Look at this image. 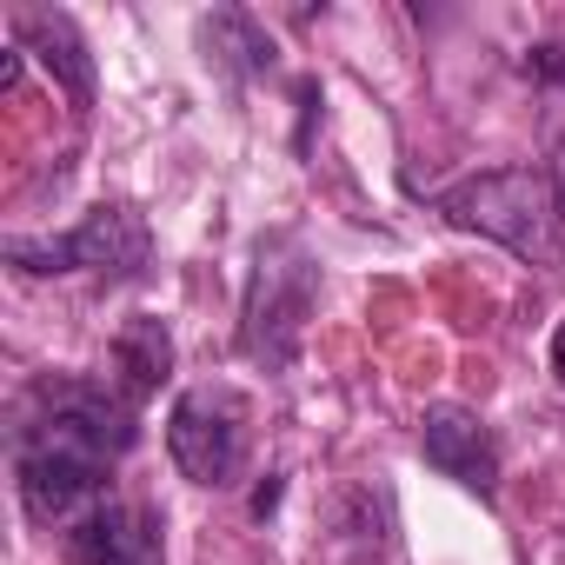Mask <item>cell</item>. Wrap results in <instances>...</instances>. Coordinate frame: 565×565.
<instances>
[{
	"label": "cell",
	"instance_id": "5",
	"mask_svg": "<svg viewBox=\"0 0 565 565\" xmlns=\"http://www.w3.org/2000/svg\"><path fill=\"white\" fill-rule=\"evenodd\" d=\"M21 273H134L147 259V226L134 206H94L61 239H8Z\"/></svg>",
	"mask_w": 565,
	"mask_h": 565
},
{
	"label": "cell",
	"instance_id": "7",
	"mask_svg": "<svg viewBox=\"0 0 565 565\" xmlns=\"http://www.w3.org/2000/svg\"><path fill=\"white\" fill-rule=\"evenodd\" d=\"M21 47H34L41 61H47V74H61L67 81V100H74V114H87L94 107V54H87V41H81V28L67 21V14H21Z\"/></svg>",
	"mask_w": 565,
	"mask_h": 565
},
{
	"label": "cell",
	"instance_id": "2",
	"mask_svg": "<svg viewBox=\"0 0 565 565\" xmlns=\"http://www.w3.org/2000/svg\"><path fill=\"white\" fill-rule=\"evenodd\" d=\"M439 213L466 233H486L499 239L505 253L532 259V266H552L558 246H565V193L552 173L539 167H492V173H472L459 186L439 193Z\"/></svg>",
	"mask_w": 565,
	"mask_h": 565
},
{
	"label": "cell",
	"instance_id": "3",
	"mask_svg": "<svg viewBox=\"0 0 565 565\" xmlns=\"http://www.w3.org/2000/svg\"><path fill=\"white\" fill-rule=\"evenodd\" d=\"M307 313H313V266L300 259V246H294V239H273V246H259L239 347H246L259 366H287V360L300 353Z\"/></svg>",
	"mask_w": 565,
	"mask_h": 565
},
{
	"label": "cell",
	"instance_id": "4",
	"mask_svg": "<svg viewBox=\"0 0 565 565\" xmlns=\"http://www.w3.org/2000/svg\"><path fill=\"white\" fill-rule=\"evenodd\" d=\"M167 452L193 486H233L246 466V399L233 386L180 393V406L167 419Z\"/></svg>",
	"mask_w": 565,
	"mask_h": 565
},
{
	"label": "cell",
	"instance_id": "8",
	"mask_svg": "<svg viewBox=\"0 0 565 565\" xmlns=\"http://www.w3.org/2000/svg\"><path fill=\"white\" fill-rule=\"evenodd\" d=\"M173 373V333H167V320H153V313H134L120 333H114V386L140 406V399H153L160 393V380Z\"/></svg>",
	"mask_w": 565,
	"mask_h": 565
},
{
	"label": "cell",
	"instance_id": "10",
	"mask_svg": "<svg viewBox=\"0 0 565 565\" xmlns=\"http://www.w3.org/2000/svg\"><path fill=\"white\" fill-rule=\"evenodd\" d=\"M552 373H558V386H565V320L552 327Z\"/></svg>",
	"mask_w": 565,
	"mask_h": 565
},
{
	"label": "cell",
	"instance_id": "9",
	"mask_svg": "<svg viewBox=\"0 0 565 565\" xmlns=\"http://www.w3.org/2000/svg\"><path fill=\"white\" fill-rule=\"evenodd\" d=\"M67 558L74 565H140V525L127 505L100 499L87 519L67 525Z\"/></svg>",
	"mask_w": 565,
	"mask_h": 565
},
{
	"label": "cell",
	"instance_id": "6",
	"mask_svg": "<svg viewBox=\"0 0 565 565\" xmlns=\"http://www.w3.org/2000/svg\"><path fill=\"white\" fill-rule=\"evenodd\" d=\"M419 452L433 472H446L452 486L492 499L499 492V446H492V426L472 413V406H426L419 419Z\"/></svg>",
	"mask_w": 565,
	"mask_h": 565
},
{
	"label": "cell",
	"instance_id": "1",
	"mask_svg": "<svg viewBox=\"0 0 565 565\" xmlns=\"http://www.w3.org/2000/svg\"><path fill=\"white\" fill-rule=\"evenodd\" d=\"M134 399L107 380H47L34 393V419L14 446L21 505L34 525H74L107 499L114 459L134 446Z\"/></svg>",
	"mask_w": 565,
	"mask_h": 565
}]
</instances>
